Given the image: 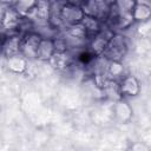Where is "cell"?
<instances>
[{"label": "cell", "instance_id": "obj_1", "mask_svg": "<svg viewBox=\"0 0 151 151\" xmlns=\"http://www.w3.org/2000/svg\"><path fill=\"white\" fill-rule=\"evenodd\" d=\"M125 51H126V45H125L123 38L122 37H111V39L109 40L103 53L105 54L106 58L112 59L113 61H117L125 54Z\"/></svg>", "mask_w": 151, "mask_h": 151}]
</instances>
